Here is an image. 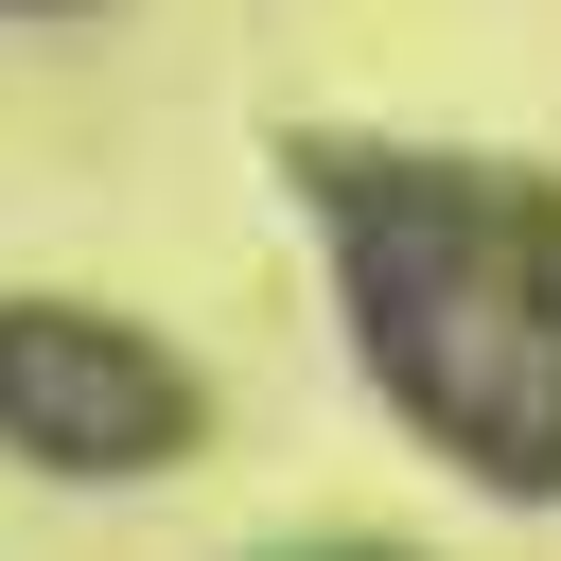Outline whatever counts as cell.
I'll return each mask as SVG.
<instances>
[{
	"label": "cell",
	"instance_id": "obj_3",
	"mask_svg": "<svg viewBox=\"0 0 561 561\" xmlns=\"http://www.w3.org/2000/svg\"><path fill=\"white\" fill-rule=\"evenodd\" d=\"M298 561H403V543H298Z\"/></svg>",
	"mask_w": 561,
	"mask_h": 561
},
{
	"label": "cell",
	"instance_id": "obj_1",
	"mask_svg": "<svg viewBox=\"0 0 561 561\" xmlns=\"http://www.w3.org/2000/svg\"><path fill=\"white\" fill-rule=\"evenodd\" d=\"M333 316L368 386L508 508H561V193L438 175V158H316Z\"/></svg>",
	"mask_w": 561,
	"mask_h": 561
},
{
	"label": "cell",
	"instance_id": "obj_2",
	"mask_svg": "<svg viewBox=\"0 0 561 561\" xmlns=\"http://www.w3.org/2000/svg\"><path fill=\"white\" fill-rule=\"evenodd\" d=\"M193 438H210V386L175 333H140L105 298H0V456L18 473L123 491V473H175Z\"/></svg>",
	"mask_w": 561,
	"mask_h": 561
}]
</instances>
